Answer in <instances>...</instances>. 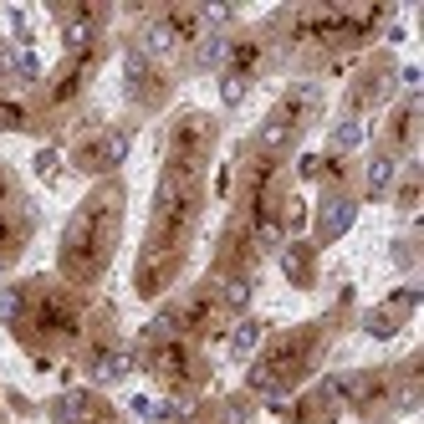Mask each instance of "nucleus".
<instances>
[{"label":"nucleus","mask_w":424,"mask_h":424,"mask_svg":"<svg viewBox=\"0 0 424 424\" xmlns=\"http://www.w3.org/2000/svg\"><path fill=\"white\" fill-rule=\"evenodd\" d=\"M148 51H159V57H164V51H169V31H148Z\"/></svg>","instance_id":"nucleus-5"},{"label":"nucleus","mask_w":424,"mask_h":424,"mask_svg":"<svg viewBox=\"0 0 424 424\" xmlns=\"http://www.w3.org/2000/svg\"><path fill=\"white\" fill-rule=\"evenodd\" d=\"M256 338H261V327H256V322H246V327H240V332H235V353H240V358H246V353L256 348Z\"/></svg>","instance_id":"nucleus-2"},{"label":"nucleus","mask_w":424,"mask_h":424,"mask_svg":"<svg viewBox=\"0 0 424 424\" xmlns=\"http://www.w3.org/2000/svg\"><path fill=\"white\" fill-rule=\"evenodd\" d=\"M123 358H102V363H97V383H113V378H123Z\"/></svg>","instance_id":"nucleus-1"},{"label":"nucleus","mask_w":424,"mask_h":424,"mask_svg":"<svg viewBox=\"0 0 424 424\" xmlns=\"http://www.w3.org/2000/svg\"><path fill=\"white\" fill-rule=\"evenodd\" d=\"M389 179H394V164H389V159H378L374 169H368V184H374V189H383Z\"/></svg>","instance_id":"nucleus-3"},{"label":"nucleus","mask_w":424,"mask_h":424,"mask_svg":"<svg viewBox=\"0 0 424 424\" xmlns=\"http://www.w3.org/2000/svg\"><path fill=\"white\" fill-rule=\"evenodd\" d=\"M358 138H363V128H358L353 118H348V123H343V128H338V148H353V144H358Z\"/></svg>","instance_id":"nucleus-4"}]
</instances>
